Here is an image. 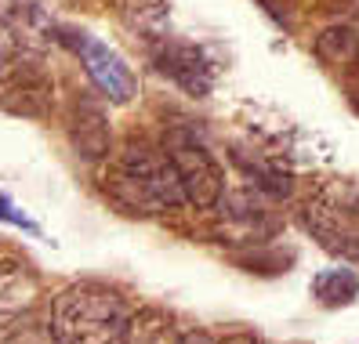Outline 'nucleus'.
Here are the masks:
<instances>
[{
  "mask_svg": "<svg viewBox=\"0 0 359 344\" xmlns=\"http://www.w3.org/2000/svg\"><path fill=\"white\" fill-rule=\"evenodd\" d=\"M135 305L105 283H73L51 301L48 337L69 344L128 340Z\"/></svg>",
  "mask_w": 359,
  "mask_h": 344,
  "instance_id": "f03ea898",
  "label": "nucleus"
},
{
  "mask_svg": "<svg viewBox=\"0 0 359 344\" xmlns=\"http://www.w3.org/2000/svg\"><path fill=\"white\" fill-rule=\"evenodd\" d=\"M232 160H236L247 170V178H255V185L262 192H269V196H287L290 192V170L280 160H272L269 153H247V149H236Z\"/></svg>",
  "mask_w": 359,
  "mask_h": 344,
  "instance_id": "1a4fd4ad",
  "label": "nucleus"
},
{
  "mask_svg": "<svg viewBox=\"0 0 359 344\" xmlns=\"http://www.w3.org/2000/svg\"><path fill=\"white\" fill-rule=\"evenodd\" d=\"M312 297L320 301L323 308H345L359 297V275L345 265L323 268L320 275L312 279Z\"/></svg>",
  "mask_w": 359,
  "mask_h": 344,
  "instance_id": "9d476101",
  "label": "nucleus"
},
{
  "mask_svg": "<svg viewBox=\"0 0 359 344\" xmlns=\"http://www.w3.org/2000/svg\"><path fill=\"white\" fill-rule=\"evenodd\" d=\"M69 44H73V51L80 55L88 76L95 80V88L109 98L113 105H128V102L135 98L138 80H135L131 66H128V62H123L109 44H102V40L91 36V33H73Z\"/></svg>",
  "mask_w": 359,
  "mask_h": 344,
  "instance_id": "423d86ee",
  "label": "nucleus"
},
{
  "mask_svg": "<svg viewBox=\"0 0 359 344\" xmlns=\"http://www.w3.org/2000/svg\"><path fill=\"white\" fill-rule=\"evenodd\" d=\"M0 221H11V225H18V228H26V232H33V235L40 232V225H36V221H29L26 214L18 210V207H15V203L8 200V196H4V192H0Z\"/></svg>",
  "mask_w": 359,
  "mask_h": 344,
  "instance_id": "f8f14e48",
  "label": "nucleus"
},
{
  "mask_svg": "<svg viewBox=\"0 0 359 344\" xmlns=\"http://www.w3.org/2000/svg\"><path fill=\"white\" fill-rule=\"evenodd\" d=\"M302 225L327 254L359 265V185L323 181L302 203Z\"/></svg>",
  "mask_w": 359,
  "mask_h": 344,
  "instance_id": "7ed1b4c3",
  "label": "nucleus"
},
{
  "mask_svg": "<svg viewBox=\"0 0 359 344\" xmlns=\"http://www.w3.org/2000/svg\"><path fill=\"white\" fill-rule=\"evenodd\" d=\"M345 91H348V102H352V109L359 113V62L345 73Z\"/></svg>",
  "mask_w": 359,
  "mask_h": 344,
  "instance_id": "ddd939ff",
  "label": "nucleus"
},
{
  "mask_svg": "<svg viewBox=\"0 0 359 344\" xmlns=\"http://www.w3.org/2000/svg\"><path fill=\"white\" fill-rule=\"evenodd\" d=\"M149 51V62L167 76L175 80L185 95L193 98H207L210 88H215V66L207 62V55L196 48V44H185V40L163 33L156 36L153 44H145Z\"/></svg>",
  "mask_w": 359,
  "mask_h": 344,
  "instance_id": "39448f33",
  "label": "nucleus"
},
{
  "mask_svg": "<svg viewBox=\"0 0 359 344\" xmlns=\"http://www.w3.org/2000/svg\"><path fill=\"white\" fill-rule=\"evenodd\" d=\"M163 156L171 160L175 178L182 185V196L189 207L196 210H210L218 207L225 196V170L218 163V156L189 131V127H171L160 142Z\"/></svg>",
  "mask_w": 359,
  "mask_h": 344,
  "instance_id": "20e7f679",
  "label": "nucleus"
},
{
  "mask_svg": "<svg viewBox=\"0 0 359 344\" xmlns=\"http://www.w3.org/2000/svg\"><path fill=\"white\" fill-rule=\"evenodd\" d=\"M105 192L128 210L142 218H156V214H175L185 207L182 185L175 178L171 160L163 156V149L153 142H128L120 153L109 160L102 174Z\"/></svg>",
  "mask_w": 359,
  "mask_h": 344,
  "instance_id": "f257e3e1",
  "label": "nucleus"
},
{
  "mask_svg": "<svg viewBox=\"0 0 359 344\" xmlns=\"http://www.w3.org/2000/svg\"><path fill=\"white\" fill-rule=\"evenodd\" d=\"M40 4L36 0H0V22H8L22 33H33L40 26Z\"/></svg>",
  "mask_w": 359,
  "mask_h": 344,
  "instance_id": "9b49d317",
  "label": "nucleus"
},
{
  "mask_svg": "<svg viewBox=\"0 0 359 344\" xmlns=\"http://www.w3.org/2000/svg\"><path fill=\"white\" fill-rule=\"evenodd\" d=\"M33 301L36 279L29 275V268L18 261H0V326H11Z\"/></svg>",
  "mask_w": 359,
  "mask_h": 344,
  "instance_id": "0eeeda50",
  "label": "nucleus"
},
{
  "mask_svg": "<svg viewBox=\"0 0 359 344\" xmlns=\"http://www.w3.org/2000/svg\"><path fill=\"white\" fill-rule=\"evenodd\" d=\"M312 51H316V58H320L323 66L348 73L359 62V33L352 26H330V29H323L320 36H316Z\"/></svg>",
  "mask_w": 359,
  "mask_h": 344,
  "instance_id": "6e6552de",
  "label": "nucleus"
}]
</instances>
